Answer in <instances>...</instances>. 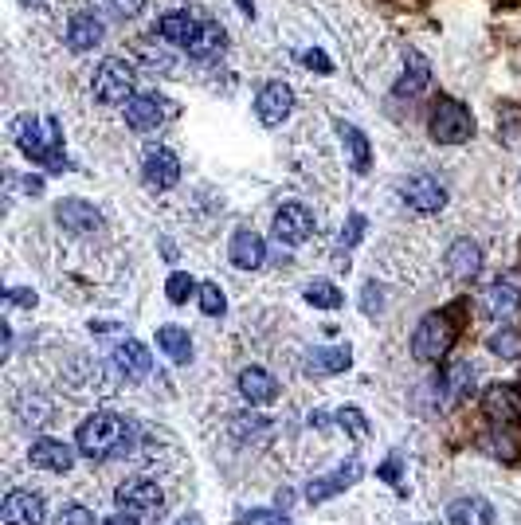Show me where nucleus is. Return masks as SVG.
I'll return each mask as SVG.
<instances>
[{"mask_svg":"<svg viewBox=\"0 0 521 525\" xmlns=\"http://www.w3.org/2000/svg\"><path fill=\"white\" fill-rule=\"evenodd\" d=\"M12 134H16V145L36 161V165H44L51 173H63V169H71V161L63 157V130H59V122L55 118H36V114H24V118H16V126H12Z\"/></svg>","mask_w":521,"mask_h":525,"instance_id":"1","label":"nucleus"},{"mask_svg":"<svg viewBox=\"0 0 521 525\" xmlns=\"http://www.w3.org/2000/svg\"><path fill=\"white\" fill-rule=\"evenodd\" d=\"M75 443H79V451L87 459H106V455H114V451H122L130 443V424L118 412H95V416L83 420Z\"/></svg>","mask_w":521,"mask_h":525,"instance_id":"2","label":"nucleus"},{"mask_svg":"<svg viewBox=\"0 0 521 525\" xmlns=\"http://www.w3.org/2000/svg\"><path fill=\"white\" fill-rule=\"evenodd\" d=\"M431 138L439 145H463L474 138V118L471 110L455 98H439L435 114H431Z\"/></svg>","mask_w":521,"mask_h":525,"instance_id":"3","label":"nucleus"},{"mask_svg":"<svg viewBox=\"0 0 521 525\" xmlns=\"http://www.w3.org/2000/svg\"><path fill=\"white\" fill-rule=\"evenodd\" d=\"M455 345V326H451V314H427L424 322L416 326L412 334V353L416 361H443Z\"/></svg>","mask_w":521,"mask_h":525,"instance_id":"4","label":"nucleus"},{"mask_svg":"<svg viewBox=\"0 0 521 525\" xmlns=\"http://www.w3.org/2000/svg\"><path fill=\"white\" fill-rule=\"evenodd\" d=\"M95 98L102 106H122L134 98V67L126 59H102L95 71Z\"/></svg>","mask_w":521,"mask_h":525,"instance_id":"5","label":"nucleus"},{"mask_svg":"<svg viewBox=\"0 0 521 525\" xmlns=\"http://www.w3.org/2000/svg\"><path fill=\"white\" fill-rule=\"evenodd\" d=\"M482 412L494 424H518L521 420V388L518 384H490L482 392Z\"/></svg>","mask_w":521,"mask_h":525,"instance_id":"6","label":"nucleus"},{"mask_svg":"<svg viewBox=\"0 0 521 525\" xmlns=\"http://www.w3.org/2000/svg\"><path fill=\"white\" fill-rule=\"evenodd\" d=\"M55 220H59V228L63 232H71V236H95L98 228H102V216H98L95 204H87V200H79V196H71V200H59V208H55Z\"/></svg>","mask_w":521,"mask_h":525,"instance_id":"7","label":"nucleus"},{"mask_svg":"<svg viewBox=\"0 0 521 525\" xmlns=\"http://www.w3.org/2000/svg\"><path fill=\"white\" fill-rule=\"evenodd\" d=\"M142 181L153 192L173 189V185L181 181V161H177V153H169V149H149L142 165Z\"/></svg>","mask_w":521,"mask_h":525,"instance_id":"8","label":"nucleus"},{"mask_svg":"<svg viewBox=\"0 0 521 525\" xmlns=\"http://www.w3.org/2000/svg\"><path fill=\"white\" fill-rule=\"evenodd\" d=\"M400 196H404V204H408V208H416V212H439V208L447 204V192H443V185H439L435 177H427V173L408 177V181L400 185Z\"/></svg>","mask_w":521,"mask_h":525,"instance_id":"9","label":"nucleus"},{"mask_svg":"<svg viewBox=\"0 0 521 525\" xmlns=\"http://www.w3.org/2000/svg\"><path fill=\"white\" fill-rule=\"evenodd\" d=\"M290 110H294V91L286 83H267L255 98V114L263 126H283Z\"/></svg>","mask_w":521,"mask_h":525,"instance_id":"10","label":"nucleus"},{"mask_svg":"<svg viewBox=\"0 0 521 525\" xmlns=\"http://www.w3.org/2000/svg\"><path fill=\"white\" fill-rule=\"evenodd\" d=\"M314 232V216L302 208V204H283L279 212H275V239L286 243V247H294V243H306Z\"/></svg>","mask_w":521,"mask_h":525,"instance_id":"11","label":"nucleus"},{"mask_svg":"<svg viewBox=\"0 0 521 525\" xmlns=\"http://www.w3.org/2000/svg\"><path fill=\"white\" fill-rule=\"evenodd\" d=\"M114 498H118V506H122L126 514H149V510L161 506V486L149 482V478H134V482L118 486Z\"/></svg>","mask_w":521,"mask_h":525,"instance_id":"12","label":"nucleus"},{"mask_svg":"<svg viewBox=\"0 0 521 525\" xmlns=\"http://www.w3.org/2000/svg\"><path fill=\"white\" fill-rule=\"evenodd\" d=\"M169 118V102L157 95H134L126 102V122L134 126V130H157L161 122Z\"/></svg>","mask_w":521,"mask_h":525,"instance_id":"13","label":"nucleus"},{"mask_svg":"<svg viewBox=\"0 0 521 525\" xmlns=\"http://www.w3.org/2000/svg\"><path fill=\"white\" fill-rule=\"evenodd\" d=\"M482 314L494 322H510L521 314V294L510 283H490L482 290Z\"/></svg>","mask_w":521,"mask_h":525,"instance_id":"14","label":"nucleus"},{"mask_svg":"<svg viewBox=\"0 0 521 525\" xmlns=\"http://www.w3.org/2000/svg\"><path fill=\"white\" fill-rule=\"evenodd\" d=\"M4 522L8 525H44V498L32 490H12L4 498Z\"/></svg>","mask_w":521,"mask_h":525,"instance_id":"15","label":"nucleus"},{"mask_svg":"<svg viewBox=\"0 0 521 525\" xmlns=\"http://www.w3.org/2000/svg\"><path fill=\"white\" fill-rule=\"evenodd\" d=\"M478 271H482V247L471 243V239L451 243V251H447V275L455 283H471Z\"/></svg>","mask_w":521,"mask_h":525,"instance_id":"16","label":"nucleus"},{"mask_svg":"<svg viewBox=\"0 0 521 525\" xmlns=\"http://www.w3.org/2000/svg\"><path fill=\"white\" fill-rule=\"evenodd\" d=\"M471 384H474V369L467 361H447L443 373H439V381H435V388H439V404L463 400V396L471 392Z\"/></svg>","mask_w":521,"mask_h":525,"instance_id":"17","label":"nucleus"},{"mask_svg":"<svg viewBox=\"0 0 521 525\" xmlns=\"http://www.w3.org/2000/svg\"><path fill=\"white\" fill-rule=\"evenodd\" d=\"M361 478V463L357 459H349L345 467H337L333 475H322V478H314L310 486H306V498L310 502H326V498H333V494H341L345 486H353Z\"/></svg>","mask_w":521,"mask_h":525,"instance_id":"18","label":"nucleus"},{"mask_svg":"<svg viewBox=\"0 0 521 525\" xmlns=\"http://www.w3.org/2000/svg\"><path fill=\"white\" fill-rule=\"evenodd\" d=\"M114 365H118V373L126 381H145L149 369H153V357H149V349H145L142 341H122L114 349Z\"/></svg>","mask_w":521,"mask_h":525,"instance_id":"19","label":"nucleus"},{"mask_svg":"<svg viewBox=\"0 0 521 525\" xmlns=\"http://www.w3.org/2000/svg\"><path fill=\"white\" fill-rule=\"evenodd\" d=\"M32 463H36L40 471L63 475V471H71L75 451H71L63 439H40V443H32Z\"/></svg>","mask_w":521,"mask_h":525,"instance_id":"20","label":"nucleus"},{"mask_svg":"<svg viewBox=\"0 0 521 525\" xmlns=\"http://www.w3.org/2000/svg\"><path fill=\"white\" fill-rule=\"evenodd\" d=\"M232 263L243 267V271H255V267L267 263V243L259 239V232L239 228L236 236H232Z\"/></svg>","mask_w":521,"mask_h":525,"instance_id":"21","label":"nucleus"},{"mask_svg":"<svg viewBox=\"0 0 521 525\" xmlns=\"http://www.w3.org/2000/svg\"><path fill=\"white\" fill-rule=\"evenodd\" d=\"M102 20H98L95 12H75L71 20H67V48L71 51H91L102 40Z\"/></svg>","mask_w":521,"mask_h":525,"instance_id":"22","label":"nucleus"},{"mask_svg":"<svg viewBox=\"0 0 521 525\" xmlns=\"http://www.w3.org/2000/svg\"><path fill=\"white\" fill-rule=\"evenodd\" d=\"M349 345H326V349H314L306 357V377H333V373H345L349 369Z\"/></svg>","mask_w":521,"mask_h":525,"instance_id":"23","label":"nucleus"},{"mask_svg":"<svg viewBox=\"0 0 521 525\" xmlns=\"http://www.w3.org/2000/svg\"><path fill=\"white\" fill-rule=\"evenodd\" d=\"M239 392L247 404H271L279 396V384L267 369H243L239 373Z\"/></svg>","mask_w":521,"mask_h":525,"instance_id":"24","label":"nucleus"},{"mask_svg":"<svg viewBox=\"0 0 521 525\" xmlns=\"http://www.w3.org/2000/svg\"><path fill=\"white\" fill-rule=\"evenodd\" d=\"M224 28L216 24V20H200V28H196V36H192L189 44V55L192 59H216L220 51H224Z\"/></svg>","mask_w":521,"mask_h":525,"instance_id":"25","label":"nucleus"},{"mask_svg":"<svg viewBox=\"0 0 521 525\" xmlns=\"http://www.w3.org/2000/svg\"><path fill=\"white\" fill-rule=\"evenodd\" d=\"M196 28H200V20H192V12H165V16L157 20V32H161L169 44H181V48H189Z\"/></svg>","mask_w":521,"mask_h":525,"instance_id":"26","label":"nucleus"},{"mask_svg":"<svg viewBox=\"0 0 521 525\" xmlns=\"http://www.w3.org/2000/svg\"><path fill=\"white\" fill-rule=\"evenodd\" d=\"M447 522L451 525H494V510H490V502H482V498H459V502H451Z\"/></svg>","mask_w":521,"mask_h":525,"instance_id":"27","label":"nucleus"},{"mask_svg":"<svg viewBox=\"0 0 521 525\" xmlns=\"http://www.w3.org/2000/svg\"><path fill=\"white\" fill-rule=\"evenodd\" d=\"M427 83H431V67H427V59L420 51H412V55H408V71H404V79L396 83V98L420 95Z\"/></svg>","mask_w":521,"mask_h":525,"instance_id":"28","label":"nucleus"},{"mask_svg":"<svg viewBox=\"0 0 521 525\" xmlns=\"http://www.w3.org/2000/svg\"><path fill=\"white\" fill-rule=\"evenodd\" d=\"M157 345H161V353H165L169 361H177V365H185L192 357L189 330H181V326H161V330H157Z\"/></svg>","mask_w":521,"mask_h":525,"instance_id":"29","label":"nucleus"},{"mask_svg":"<svg viewBox=\"0 0 521 525\" xmlns=\"http://www.w3.org/2000/svg\"><path fill=\"white\" fill-rule=\"evenodd\" d=\"M337 134H341L345 149L353 153V169H357V173H369V142H365V134H361L357 126H349V122H337Z\"/></svg>","mask_w":521,"mask_h":525,"instance_id":"30","label":"nucleus"},{"mask_svg":"<svg viewBox=\"0 0 521 525\" xmlns=\"http://www.w3.org/2000/svg\"><path fill=\"white\" fill-rule=\"evenodd\" d=\"M306 302H310V306H318V310H337L345 298H341V290L333 287V283L318 279V283H310V287H306Z\"/></svg>","mask_w":521,"mask_h":525,"instance_id":"31","label":"nucleus"},{"mask_svg":"<svg viewBox=\"0 0 521 525\" xmlns=\"http://www.w3.org/2000/svg\"><path fill=\"white\" fill-rule=\"evenodd\" d=\"M165 294H169V302H189L192 294H200V287H196V279L192 275H185V271H177V275H169V283H165Z\"/></svg>","mask_w":521,"mask_h":525,"instance_id":"32","label":"nucleus"},{"mask_svg":"<svg viewBox=\"0 0 521 525\" xmlns=\"http://www.w3.org/2000/svg\"><path fill=\"white\" fill-rule=\"evenodd\" d=\"M196 302H200V310H204L208 318H220V314H224V306H228L224 290L216 287V283H204V287H200V294H196Z\"/></svg>","mask_w":521,"mask_h":525,"instance_id":"33","label":"nucleus"},{"mask_svg":"<svg viewBox=\"0 0 521 525\" xmlns=\"http://www.w3.org/2000/svg\"><path fill=\"white\" fill-rule=\"evenodd\" d=\"M490 349H494V353H502V357H521V334L502 330V334L490 337Z\"/></svg>","mask_w":521,"mask_h":525,"instance_id":"34","label":"nucleus"},{"mask_svg":"<svg viewBox=\"0 0 521 525\" xmlns=\"http://www.w3.org/2000/svg\"><path fill=\"white\" fill-rule=\"evenodd\" d=\"M55 525H95V514L83 510V506H63V510L55 514Z\"/></svg>","mask_w":521,"mask_h":525,"instance_id":"35","label":"nucleus"},{"mask_svg":"<svg viewBox=\"0 0 521 525\" xmlns=\"http://www.w3.org/2000/svg\"><path fill=\"white\" fill-rule=\"evenodd\" d=\"M337 420H341V428H349L357 439H365V435H369V424H365V416H361L357 408H341V412H337Z\"/></svg>","mask_w":521,"mask_h":525,"instance_id":"36","label":"nucleus"},{"mask_svg":"<svg viewBox=\"0 0 521 525\" xmlns=\"http://www.w3.org/2000/svg\"><path fill=\"white\" fill-rule=\"evenodd\" d=\"M243 525H290L286 514H275V510H255V514H243L239 518Z\"/></svg>","mask_w":521,"mask_h":525,"instance_id":"37","label":"nucleus"},{"mask_svg":"<svg viewBox=\"0 0 521 525\" xmlns=\"http://www.w3.org/2000/svg\"><path fill=\"white\" fill-rule=\"evenodd\" d=\"M142 59L149 67H157V71H169V67H173V55H169V51H153L149 44H142Z\"/></svg>","mask_w":521,"mask_h":525,"instance_id":"38","label":"nucleus"},{"mask_svg":"<svg viewBox=\"0 0 521 525\" xmlns=\"http://www.w3.org/2000/svg\"><path fill=\"white\" fill-rule=\"evenodd\" d=\"M302 63H306V67H318L322 75H330L333 71V63L326 59V51H306V55H302Z\"/></svg>","mask_w":521,"mask_h":525,"instance_id":"39","label":"nucleus"},{"mask_svg":"<svg viewBox=\"0 0 521 525\" xmlns=\"http://www.w3.org/2000/svg\"><path fill=\"white\" fill-rule=\"evenodd\" d=\"M361 232H365V216H353V220H349V232L341 236V247H353V243L361 239Z\"/></svg>","mask_w":521,"mask_h":525,"instance_id":"40","label":"nucleus"},{"mask_svg":"<svg viewBox=\"0 0 521 525\" xmlns=\"http://www.w3.org/2000/svg\"><path fill=\"white\" fill-rule=\"evenodd\" d=\"M8 302H12V306H36V290H28V287L8 290Z\"/></svg>","mask_w":521,"mask_h":525,"instance_id":"41","label":"nucleus"},{"mask_svg":"<svg viewBox=\"0 0 521 525\" xmlns=\"http://www.w3.org/2000/svg\"><path fill=\"white\" fill-rule=\"evenodd\" d=\"M142 4L145 0H110V8H114L118 16H138V12H142Z\"/></svg>","mask_w":521,"mask_h":525,"instance_id":"42","label":"nucleus"},{"mask_svg":"<svg viewBox=\"0 0 521 525\" xmlns=\"http://www.w3.org/2000/svg\"><path fill=\"white\" fill-rule=\"evenodd\" d=\"M106 525H138V518L122 510V514H114V518H106Z\"/></svg>","mask_w":521,"mask_h":525,"instance_id":"43","label":"nucleus"},{"mask_svg":"<svg viewBox=\"0 0 521 525\" xmlns=\"http://www.w3.org/2000/svg\"><path fill=\"white\" fill-rule=\"evenodd\" d=\"M239 4H243V8H251V0H239Z\"/></svg>","mask_w":521,"mask_h":525,"instance_id":"44","label":"nucleus"},{"mask_svg":"<svg viewBox=\"0 0 521 525\" xmlns=\"http://www.w3.org/2000/svg\"><path fill=\"white\" fill-rule=\"evenodd\" d=\"M24 4H36V0H24Z\"/></svg>","mask_w":521,"mask_h":525,"instance_id":"45","label":"nucleus"}]
</instances>
